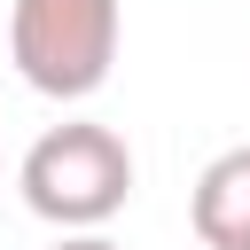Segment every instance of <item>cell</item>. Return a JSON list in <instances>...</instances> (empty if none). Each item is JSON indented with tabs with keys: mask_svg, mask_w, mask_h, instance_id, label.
<instances>
[{
	"mask_svg": "<svg viewBox=\"0 0 250 250\" xmlns=\"http://www.w3.org/2000/svg\"><path fill=\"white\" fill-rule=\"evenodd\" d=\"M188 227L203 250H250V141L219 148L188 188Z\"/></svg>",
	"mask_w": 250,
	"mask_h": 250,
	"instance_id": "obj_3",
	"label": "cell"
},
{
	"mask_svg": "<svg viewBox=\"0 0 250 250\" xmlns=\"http://www.w3.org/2000/svg\"><path fill=\"white\" fill-rule=\"evenodd\" d=\"M16 188H23V211L47 219L55 234H102L133 203V148H125L117 125L62 117L23 148Z\"/></svg>",
	"mask_w": 250,
	"mask_h": 250,
	"instance_id": "obj_1",
	"label": "cell"
},
{
	"mask_svg": "<svg viewBox=\"0 0 250 250\" xmlns=\"http://www.w3.org/2000/svg\"><path fill=\"white\" fill-rule=\"evenodd\" d=\"M125 0H16L8 8V62L47 102H94L117 70Z\"/></svg>",
	"mask_w": 250,
	"mask_h": 250,
	"instance_id": "obj_2",
	"label": "cell"
},
{
	"mask_svg": "<svg viewBox=\"0 0 250 250\" xmlns=\"http://www.w3.org/2000/svg\"><path fill=\"white\" fill-rule=\"evenodd\" d=\"M47 250H125V242H117V234H109V227H102V234H55V242H47Z\"/></svg>",
	"mask_w": 250,
	"mask_h": 250,
	"instance_id": "obj_4",
	"label": "cell"
}]
</instances>
